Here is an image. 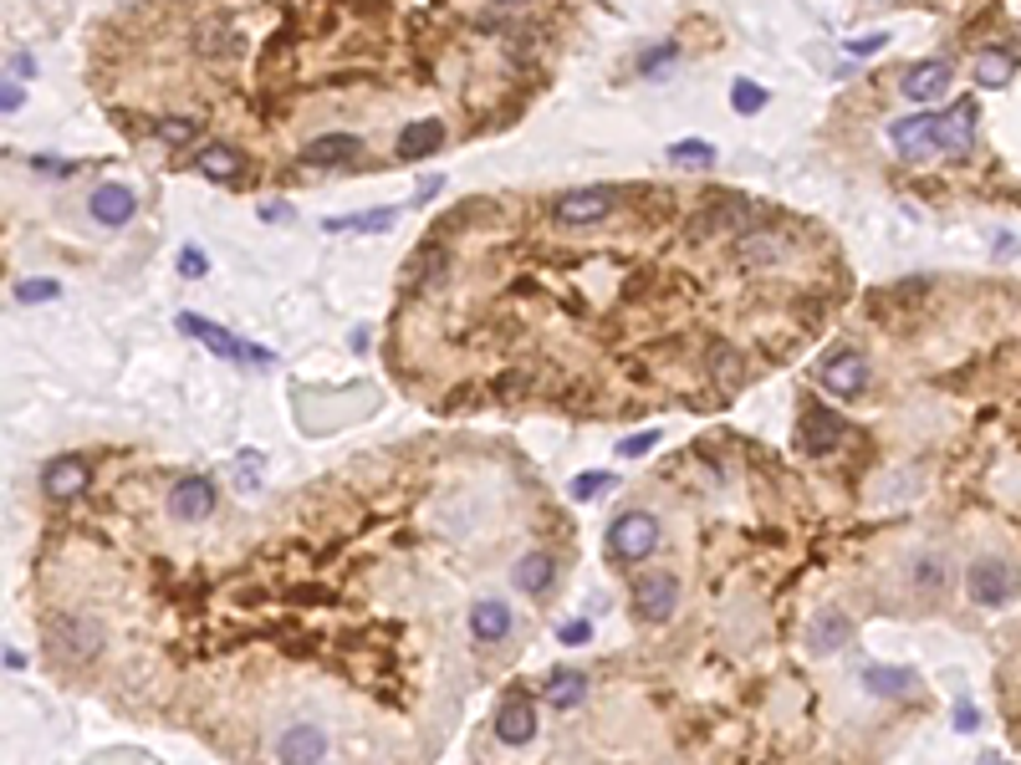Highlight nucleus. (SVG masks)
<instances>
[{
	"label": "nucleus",
	"mask_w": 1021,
	"mask_h": 765,
	"mask_svg": "<svg viewBox=\"0 0 1021 765\" xmlns=\"http://www.w3.org/2000/svg\"><path fill=\"white\" fill-rule=\"evenodd\" d=\"M179 332L184 338H200L209 347L215 357H225V363H251V368H266L271 357V347H261V342H240L236 332H225V327H215V322H205V317H194V311H179Z\"/></svg>",
	"instance_id": "1"
},
{
	"label": "nucleus",
	"mask_w": 1021,
	"mask_h": 765,
	"mask_svg": "<svg viewBox=\"0 0 1021 765\" xmlns=\"http://www.w3.org/2000/svg\"><path fill=\"white\" fill-rule=\"evenodd\" d=\"M965 592H971V603H980V607H1007L1021 597V572L1007 557H980V561H971V572H965Z\"/></svg>",
	"instance_id": "2"
},
{
	"label": "nucleus",
	"mask_w": 1021,
	"mask_h": 765,
	"mask_svg": "<svg viewBox=\"0 0 1021 765\" xmlns=\"http://www.w3.org/2000/svg\"><path fill=\"white\" fill-rule=\"evenodd\" d=\"M654 546H659V515H649V511L613 515V526H608V551L619 561H644V557H654Z\"/></svg>",
	"instance_id": "3"
},
{
	"label": "nucleus",
	"mask_w": 1021,
	"mask_h": 765,
	"mask_svg": "<svg viewBox=\"0 0 1021 765\" xmlns=\"http://www.w3.org/2000/svg\"><path fill=\"white\" fill-rule=\"evenodd\" d=\"M680 607V576L674 572H644L634 582V613L644 623H669Z\"/></svg>",
	"instance_id": "4"
},
{
	"label": "nucleus",
	"mask_w": 1021,
	"mask_h": 765,
	"mask_svg": "<svg viewBox=\"0 0 1021 765\" xmlns=\"http://www.w3.org/2000/svg\"><path fill=\"white\" fill-rule=\"evenodd\" d=\"M215 501H220V490H215V480L209 475H184V480H174L169 486V515L174 521H205V515H215Z\"/></svg>",
	"instance_id": "5"
},
{
	"label": "nucleus",
	"mask_w": 1021,
	"mask_h": 765,
	"mask_svg": "<svg viewBox=\"0 0 1021 765\" xmlns=\"http://www.w3.org/2000/svg\"><path fill=\"white\" fill-rule=\"evenodd\" d=\"M817 382L838 398H863L869 388V357L863 353H832L823 368H817Z\"/></svg>",
	"instance_id": "6"
},
{
	"label": "nucleus",
	"mask_w": 1021,
	"mask_h": 765,
	"mask_svg": "<svg viewBox=\"0 0 1021 765\" xmlns=\"http://www.w3.org/2000/svg\"><path fill=\"white\" fill-rule=\"evenodd\" d=\"M751 215H756V205L746 199V194H726V199L705 205L695 220H690V236H715V230H751Z\"/></svg>",
	"instance_id": "7"
},
{
	"label": "nucleus",
	"mask_w": 1021,
	"mask_h": 765,
	"mask_svg": "<svg viewBox=\"0 0 1021 765\" xmlns=\"http://www.w3.org/2000/svg\"><path fill=\"white\" fill-rule=\"evenodd\" d=\"M797 434H802V449H807V455H832V449L843 444L848 424L832 409H823V403H807V409H802Z\"/></svg>",
	"instance_id": "8"
},
{
	"label": "nucleus",
	"mask_w": 1021,
	"mask_h": 765,
	"mask_svg": "<svg viewBox=\"0 0 1021 765\" xmlns=\"http://www.w3.org/2000/svg\"><path fill=\"white\" fill-rule=\"evenodd\" d=\"M894 148L904 159H924V153H940V113H915V118H899L888 128Z\"/></svg>",
	"instance_id": "9"
},
{
	"label": "nucleus",
	"mask_w": 1021,
	"mask_h": 765,
	"mask_svg": "<svg viewBox=\"0 0 1021 765\" xmlns=\"http://www.w3.org/2000/svg\"><path fill=\"white\" fill-rule=\"evenodd\" d=\"M88 215L103 225V230H123V225L138 215V194L128 190V184H98L88 199Z\"/></svg>",
	"instance_id": "10"
},
{
	"label": "nucleus",
	"mask_w": 1021,
	"mask_h": 765,
	"mask_svg": "<svg viewBox=\"0 0 1021 765\" xmlns=\"http://www.w3.org/2000/svg\"><path fill=\"white\" fill-rule=\"evenodd\" d=\"M613 209V190H567L557 205H552V220L557 225H598Z\"/></svg>",
	"instance_id": "11"
},
{
	"label": "nucleus",
	"mask_w": 1021,
	"mask_h": 765,
	"mask_svg": "<svg viewBox=\"0 0 1021 765\" xmlns=\"http://www.w3.org/2000/svg\"><path fill=\"white\" fill-rule=\"evenodd\" d=\"M88 480H92L88 459H77V455H61L42 470V490L52 495V501H77V495L88 490Z\"/></svg>",
	"instance_id": "12"
},
{
	"label": "nucleus",
	"mask_w": 1021,
	"mask_h": 765,
	"mask_svg": "<svg viewBox=\"0 0 1021 765\" xmlns=\"http://www.w3.org/2000/svg\"><path fill=\"white\" fill-rule=\"evenodd\" d=\"M950 82H955V67L950 61H919V67H909L904 72V98L909 103H934V98H945Z\"/></svg>",
	"instance_id": "13"
},
{
	"label": "nucleus",
	"mask_w": 1021,
	"mask_h": 765,
	"mask_svg": "<svg viewBox=\"0 0 1021 765\" xmlns=\"http://www.w3.org/2000/svg\"><path fill=\"white\" fill-rule=\"evenodd\" d=\"M496 735L506 740V745H532L536 740V709L526 694H506L501 699V715H496Z\"/></svg>",
	"instance_id": "14"
},
{
	"label": "nucleus",
	"mask_w": 1021,
	"mask_h": 765,
	"mask_svg": "<svg viewBox=\"0 0 1021 765\" xmlns=\"http://www.w3.org/2000/svg\"><path fill=\"white\" fill-rule=\"evenodd\" d=\"M511 628H517V618H511V607L501 603V597H480V603L470 607V638L475 643H506L511 638Z\"/></svg>",
	"instance_id": "15"
},
{
	"label": "nucleus",
	"mask_w": 1021,
	"mask_h": 765,
	"mask_svg": "<svg viewBox=\"0 0 1021 765\" xmlns=\"http://www.w3.org/2000/svg\"><path fill=\"white\" fill-rule=\"evenodd\" d=\"M853 633H859V628H853V618H848V613H838V607H823V613L813 618V628H807V648H813V653H838V648L853 643Z\"/></svg>",
	"instance_id": "16"
},
{
	"label": "nucleus",
	"mask_w": 1021,
	"mask_h": 765,
	"mask_svg": "<svg viewBox=\"0 0 1021 765\" xmlns=\"http://www.w3.org/2000/svg\"><path fill=\"white\" fill-rule=\"evenodd\" d=\"M358 138L353 133H322V138H311L307 148H302V163L307 169H338V163H353L358 159Z\"/></svg>",
	"instance_id": "17"
},
{
	"label": "nucleus",
	"mask_w": 1021,
	"mask_h": 765,
	"mask_svg": "<svg viewBox=\"0 0 1021 765\" xmlns=\"http://www.w3.org/2000/svg\"><path fill=\"white\" fill-rule=\"evenodd\" d=\"M98 648H103V628H98V623H92V618H61L57 653H67L72 663H88Z\"/></svg>",
	"instance_id": "18"
},
{
	"label": "nucleus",
	"mask_w": 1021,
	"mask_h": 765,
	"mask_svg": "<svg viewBox=\"0 0 1021 765\" xmlns=\"http://www.w3.org/2000/svg\"><path fill=\"white\" fill-rule=\"evenodd\" d=\"M976 144V103L965 98L950 113H940V153H965Z\"/></svg>",
	"instance_id": "19"
},
{
	"label": "nucleus",
	"mask_w": 1021,
	"mask_h": 765,
	"mask_svg": "<svg viewBox=\"0 0 1021 765\" xmlns=\"http://www.w3.org/2000/svg\"><path fill=\"white\" fill-rule=\"evenodd\" d=\"M276 755H282V761H322L327 735L317 730V724H292V730L276 740Z\"/></svg>",
	"instance_id": "20"
},
{
	"label": "nucleus",
	"mask_w": 1021,
	"mask_h": 765,
	"mask_svg": "<svg viewBox=\"0 0 1021 765\" xmlns=\"http://www.w3.org/2000/svg\"><path fill=\"white\" fill-rule=\"evenodd\" d=\"M194 163H200V174L215 179V184H230V179H240V169H246L240 148H230V144H205L194 153Z\"/></svg>",
	"instance_id": "21"
},
{
	"label": "nucleus",
	"mask_w": 1021,
	"mask_h": 765,
	"mask_svg": "<svg viewBox=\"0 0 1021 765\" xmlns=\"http://www.w3.org/2000/svg\"><path fill=\"white\" fill-rule=\"evenodd\" d=\"M582 694H588V678H582L578 669H552V674L542 678V699H547L552 709L582 705Z\"/></svg>",
	"instance_id": "22"
},
{
	"label": "nucleus",
	"mask_w": 1021,
	"mask_h": 765,
	"mask_svg": "<svg viewBox=\"0 0 1021 765\" xmlns=\"http://www.w3.org/2000/svg\"><path fill=\"white\" fill-rule=\"evenodd\" d=\"M552 576H557V567H552L547 551H526V557L517 561V572H511V582H517L526 597H542V592H552Z\"/></svg>",
	"instance_id": "23"
},
{
	"label": "nucleus",
	"mask_w": 1021,
	"mask_h": 765,
	"mask_svg": "<svg viewBox=\"0 0 1021 765\" xmlns=\"http://www.w3.org/2000/svg\"><path fill=\"white\" fill-rule=\"evenodd\" d=\"M444 144V123L440 118H419V123H409V128L399 133V159H424V153H434V148Z\"/></svg>",
	"instance_id": "24"
},
{
	"label": "nucleus",
	"mask_w": 1021,
	"mask_h": 765,
	"mask_svg": "<svg viewBox=\"0 0 1021 765\" xmlns=\"http://www.w3.org/2000/svg\"><path fill=\"white\" fill-rule=\"evenodd\" d=\"M863 689H869V694H884V699H899V694H909V689H915V669H884V663H869V669H863Z\"/></svg>",
	"instance_id": "25"
},
{
	"label": "nucleus",
	"mask_w": 1021,
	"mask_h": 765,
	"mask_svg": "<svg viewBox=\"0 0 1021 765\" xmlns=\"http://www.w3.org/2000/svg\"><path fill=\"white\" fill-rule=\"evenodd\" d=\"M399 220V209H368V215H332V220H322V230H332V236H378V230H388V225Z\"/></svg>",
	"instance_id": "26"
},
{
	"label": "nucleus",
	"mask_w": 1021,
	"mask_h": 765,
	"mask_svg": "<svg viewBox=\"0 0 1021 765\" xmlns=\"http://www.w3.org/2000/svg\"><path fill=\"white\" fill-rule=\"evenodd\" d=\"M669 163H674V169H715V144H705V138H680V144L669 148Z\"/></svg>",
	"instance_id": "27"
},
{
	"label": "nucleus",
	"mask_w": 1021,
	"mask_h": 765,
	"mask_svg": "<svg viewBox=\"0 0 1021 765\" xmlns=\"http://www.w3.org/2000/svg\"><path fill=\"white\" fill-rule=\"evenodd\" d=\"M776 255H782V240H771V236H756V230H751V236H746V240H740V246H736V261H740V265H771V261H776Z\"/></svg>",
	"instance_id": "28"
},
{
	"label": "nucleus",
	"mask_w": 1021,
	"mask_h": 765,
	"mask_svg": "<svg viewBox=\"0 0 1021 765\" xmlns=\"http://www.w3.org/2000/svg\"><path fill=\"white\" fill-rule=\"evenodd\" d=\"M1007 77H1011V61L1001 57V52H980V61H976L980 88H1007Z\"/></svg>",
	"instance_id": "29"
},
{
	"label": "nucleus",
	"mask_w": 1021,
	"mask_h": 765,
	"mask_svg": "<svg viewBox=\"0 0 1021 765\" xmlns=\"http://www.w3.org/2000/svg\"><path fill=\"white\" fill-rule=\"evenodd\" d=\"M674 61H680V42L654 46V52H644V57H638V77H665Z\"/></svg>",
	"instance_id": "30"
},
{
	"label": "nucleus",
	"mask_w": 1021,
	"mask_h": 765,
	"mask_svg": "<svg viewBox=\"0 0 1021 765\" xmlns=\"http://www.w3.org/2000/svg\"><path fill=\"white\" fill-rule=\"evenodd\" d=\"M767 98H771V92L756 88L751 77H740L736 88H730V107H736V113H746V118H751V113H761V107H767Z\"/></svg>",
	"instance_id": "31"
},
{
	"label": "nucleus",
	"mask_w": 1021,
	"mask_h": 765,
	"mask_svg": "<svg viewBox=\"0 0 1021 765\" xmlns=\"http://www.w3.org/2000/svg\"><path fill=\"white\" fill-rule=\"evenodd\" d=\"M909 582H915L919 592H940V587H945V561H940V557H919L915 567H909Z\"/></svg>",
	"instance_id": "32"
},
{
	"label": "nucleus",
	"mask_w": 1021,
	"mask_h": 765,
	"mask_svg": "<svg viewBox=\"0 0 1021 765\" xmlns=\"http://www.w3.org/2000/svg\"><path fill=\"white\" fill-rule=\"evenodd\" d=\"M57 296H61V281H21L15 286L21 307H42V301H57Z\"/></svg>",
	"instance_id": "33"
},
{
	"label": "nucleus",
	"mask_w": 1021,
	"mask_h": 765,
	"mask_svg": "<svg viewBox=\"0 0 1021 765\" xmlns=\"http://www.w3.org/2000/svg\"><path fill=\"white\" fill-rule=\"evenodd\" d=\"M163 138V144H174V148H184V144H194L200 138V123L194 118H159V128H154Z\"/></svg>",
	"instance_id": "34"
},
{
	"label": "nucleus",
	"mask_w": 1021,
	"mask_h": 765,
	"mask_svg": "<svg viewBox=\"0 0 1021 765\" xmlns=\"http://www.w3.org/2000/svg\"><path fill=\"white\" fill-rule=\"evenodd\" d=\"M261 470H266V459L256 455V449H246V455L236 459V486L251 495V490H261Z\"/></svg>",
	"instance_id": "35"
},
{
	"label": "nucleus",
	"mask_w": 1021,
	"mask_h": 765,
	"mask_svg": "<svg viewBox=\"0 0 1021 765\" xmlns=\"http://www.w3.org/2000/svg\"><path fill=\"white\" fill-rule=\"evenodd\" d=\"M179 276H184V281L209 276V255L200 251V246H184V251H179Z\"/></svg>",
	"instance_id": "36"
},
{
	"label": "nucleus",
	"mask_w": 1021,
	"mask_h": 765,
	"mask_svg": "<svg viewBox=\"0 0 1021 765\" xmlns=\"http://www.w3.org/2000/svg\"><path fill=\"white\" fill-rule=\"evenodd\" d=\"M654 444H659V429H644V434H634V439H623V444H619V455H623V459H638V455H649Z\"/></svg>",
	"instance_id": "37"
},
{
	"label": "nucleus",
	"mask_w": 1021,
	"mask_h": 765,
	"mask_svg": "<svg viewBox=\"0 0 1021 765\" xmlns=\"http://www.w3.org/2000/svg\"><path fill=\"white\" fill-rule=\"evenodd\" d=\"M608 486H613V475H603V470H592V475H582L578 486H572V495H578V501H592V495H603Z\"/></svg>",
	"instance_id": "38"
},
{
	"label": "nucleus",
	"mask_w": 1021,
	"mask_h": 765,
	"mask_svg": "<svg viewBox=\"0 0 1021 765\" xmlns=\"http://www.w3.org/2000/svg\"><path fill=\"white\" fill-rule=\"evenodd\" d=\"M557 638H563V643H572V648H578V643H588V638H592V623H567V628H563V633H557Z\"/></svg>",
	"instance_id": "39"
},
{
	"label": "nucleus",
	"mask_w": 1021,
	"mask_h": 765,
	"mask_svg": "<svg viewBox=\"0 0 1021 765\" xmlns=\"http://www.w3.org/2000/svg\"><path fill=\"white\" fill-rule=\"evenodd\" d=\"M955 730H980V715H976V705H955Z\"/></svg>",
	"instance_id": "40"
},
{
	"label": "nucleus",
	"mask_w": 1021,
	"mask_h": 765,
	"mask_svg": "<svg viewBox=\"0 0 1021 765\" xmlns=\"http://www.w3.org/2000/svg\"><path fill=\"white\" fill-rule=\"evenodd\" d=\"M0 103H5V113H21V103H26V98H21V88H15V77L5 82V92H0Z\"/></svg>",
	"instance_id": "41"
},
{
	"label": "nucleus",
	"mask_w": 1021,
	"mask_h": 765,
	"mask_svg": "<svg viewBox=\"0 0 1021 765\" xmlns=\"http://www.w3.org/2000/svg\"><path fill=\"white\" fill-rule=\"evenodd\" d=\"M11 72H21V77H31V57H26V52H15V57H11Z\"/></svg>",
	"instance_id": "42"
},
{
	"label": "nucleus",
	"mask_w": 1021,
	"mask_h": 765,
	"mask_svg": "<svg viewBox=\"0 0 1021 765\" xmlns=\"http://www.w3.org/2000/svg\"><path fill=\"white\" fill-rule=\"evenodd\" d=\"M261 215H266V220H286L292 209H286V205H261Z\"/></svg>",
	"instance_id": "43"
},
{
	"label": "nucleus",
	"mask_w": 1021,
	"mask_h": 765,
	"mask_svg": "<svg viewBox=\"0 0 1021 765\" xmlns=\"http://www.w3.org/2000/svg\"><path fill=\"white\" fill-rule=\"evenodd\" d=\"M501 5H526V0H501Z\"/></svg>",
	"instance_id": "44"
}]
</instances>
